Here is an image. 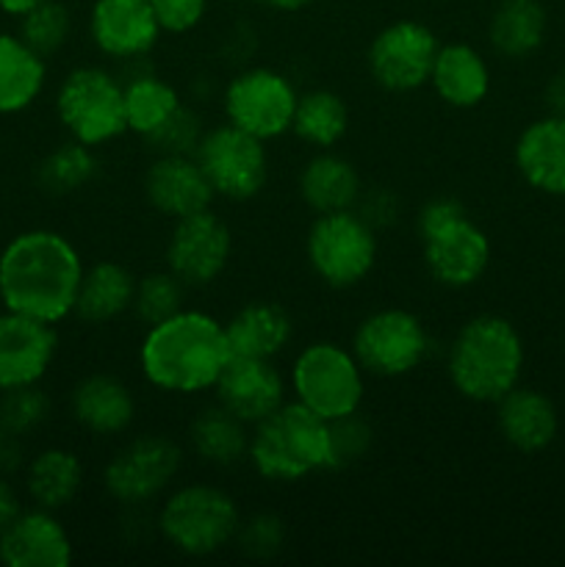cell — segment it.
<instances>
[{"instance_id":"cell-1","label":"cell","mask_w":565,"mask_h":567,"mask_svg":"<svg viewBox=\"0 0 565 567\" xmlns=\"http://www.w3.org/2000/svg\"><path fill=\"white\" fill-rule=\"evenodd\" d=\"M81 277V258L59 233H20L0 252V299L6 310L48 324L75 310Z\"/></svg>"},{"instance_id":"cell-2","label":"cell","mask_w":565,"mask_h":567,"mask_svg":"<svg viewBox=\"0 0 565 567\" xmlns=\"http://www.w3.org/2000/svg\"><path fill=\"white\" fill-rule=\"evenodd\" d=\"M230 363L225 327L197 310H177L150 327L142 343V371L155 388L197 393L216 388Z\"/></svg>"},{"instance_id":"cell-3","label":"cell","mask_w":565,"mask_h":567,"mask_svg":"<svg viewBox=\"0 0 565 567\" xmlns=\"http://www.w3.org/2000/svg\"><path fill=\"white\" fill-rule=\"evenodd\" d=\"M524 347L510 321L499 316L471 319L454 338L449 377L463 396L474 402H499L518 385Z\"/></svg>"},{"instance_id":"cell-4","label":"cell","mask_w":565,"mask_h":567,"mask_svg":"<svg viewBox=\"0 0 565 567\" xmlns=\"http://www.w3.org/2000/svg\"><path fill=\"white\" fill-rule=\"evenodd\" d=\"M249 460L266 480L294 482L330 468V421L305 404H280L255 424Z\"/></svg>"},{"instance_id":"cell-5","label":"cell","mask_w":565,"mask_h":567,"mask_svg":"<svg viewBox=\"0 0 565 567\" xmlns=\"http://www.w3.org/2000/svg\"><path fill=\"white\" fill-rule=\"evenodd\" d=\"M421 241L432 277L443 286H474L487 269L491 244L454 199H432L421 210Z\"/></svg>"},{"instance_id":"cell-6","label":"cell","mask_w":565,"mask_h":567,"mask_svg":"<svg viewBox=\"0 0 565 567\" xmlns=\"http://www.w3.org/2000/svg\"><path fill=\"white\" fill-rule=\"evenodd\" d=\"M297 402L325 421H341L358 413L363 402V374L352 352L336 343H314L294 363Z\"/></svg>"},{"instance_id":"cell-7","label":"cell","mask_w":565,"mask_h":567,"mask_svg":"<svg viewBox=\"0 0 565 567\" xmlns=\"http://www.w3.org/2000/svg\"><path fill=\"white\" fill-rule=\"evenodd\" d=\"M158 524L177 551L205 557L233 540L238 532V509L233 498L216 487L188 485L172 493Z\"/></svg>"},{"instance_id":"cell-8","label":"cell","mask_w":565,"mask_h":567,"mask_svg":"<svg viewBox=\"0 0 565 567\" xmlns=\"http://www.w3.org/2000/svg\"><path fill=\"white\" fill-rule=\"evenodd\" d=\"M59 116L72 138L86 147L105 144L127 131L125 86L97 66H83L66 75L59 89Z\"/></svg>"},{"instance_id":"cell-9","label":"cell","mask_w":565,"mask_h":567,"mask_svg":"<svg viewBox=\"0 0 565 567\" xmlns=\"http://www.w3.org/2000/svg\"><path fill=\"white\" fill-rule=\"evenodd\" d=\"M377 258L374 230L349 210L319 214L308 233V260L316 275L332 288H349L363 280Z\"/></svg>"},{"instance_id":"cell-10","label":"cell","mask_w":565,"mask_h":567,"mask_svg":"<svg viewBox=\"0 0 565 567\" xmlns=\"http://www.w3.org/2000/svg\"><path fill=\"white\" fill-rule=\"evenodd\" d=\"M294 109H297V92L288 78L275 70L242 72L233 78L225 92L227 122L260 142L291 131Z\"/></svg>"},{"instance_id":"cell-11","label":"cell","mask_w":565,"mask_h":567,"mask_svg":"<svg viewBox=\"0 0 565 567\" xmlns=\"http://www.w3.org/2000/svg\"><path fill=\"white\" fill-rule=\"evenodd\" d=\"M430 349L424 324L408 310H380L363 319L355 332V358L360 369L377 377H402L421 365Z\"/></svg>"},{"instance_id":"cell-12","label":"cell","mask_w":565,"mask_h":567,"mask_svg":"<svg viewBox=\"0 0 565 567\" xmlns=\"http://www.w3.org/2000/svg\"><path fill=\"white\" fill-rule=\"evenodd\" d=\"M197 161L208 177L214 194L227 199H249L266 183L264 142L238 131L227 122L210 131L197 144Z\"/></svg>"},{"instance_id":"cell-13","label":"cell","mask_w":565,"mask_h":567,"mask_svg":"<svg viewBox=\"0 0 565 567\" xmlns=\"http://www.w3.org/2000/svg\"><path fill=\"white\" fill-rule=\"evenodd\" d=\"M438 55V39L421 22H393L371 42L369 66L380 86L391 92H413L430 81Z\"/></svg>"},{"instance_id":"cell-14","label":"cell","mask_w":565,"mask_h":567,"mask_svg":"<svg viewBox=\"0 0 565 567\" xmlns=\"http://www.w3.org/2000/svg\"><path fill=\"white\" fill-rule=\"evenodd\" d=\"M181 468V449L158 435L127 443L105 468V487L125 504H142L158 496Z\"/></svg>"},{"instance_id":"cell-15","label":"cell","mask_w":565,"mask_h":567,"mask_svg":"<svg viewBox=\"0 0 565 567\" xmlns=\"http://www.w3.org/2000/svg\"><path fill=\"white\" fill-rule=\"evenodd\" d=\"M230 258V230L210 210L177 219L170 238L166 260L170 271L186 286H205L216 280Z\"/></svg>"},{"instance_id":"cell-16","label":"cell","mask_w":565,"mask_h":567,"mask_svg":"<svg viewBox=\"0 0 565 567\" xmlns=\"http://www.w3.org/2000/svg\"><path fill=\"white\" fill-rule=\"evenodd\" d=\"M53 354V324L14 310L0 316V391L37 385L48 374Z\"/></svg>"},{"instance_id":"cell-17","label":"cell","mask_w":565,"mask_h":567,"mask_svg":"<svg viewBox=\"0 0 565 567\" xmlns=\"http://www.w3.org/2000/svg\"><path fill=\"white\" fill-rule=\"evenodd\" d=\"M144 188H147L150 205L175 221L203 214L214 199V188H210L203 166L197 158H188L186 153L161 155L150 166Z\"/></svg>"},{"instance_id":"cell-18","label":"cell","mask_w":565,"mask_h":567,"mask_svg":"<svg viewBox=\"0 0 565 567\" xmlns=\"http://www.w3.org/2000/svg\"><path fill=\"white\" fill-rule=\"evenodd\" d=\"M158 17L150 0H97L92 9V39L105 55L136 59L158 42Z\"/></svg>"},{"instance_id":"cell-19","label":"cell","mask_w":565,"mask_h":567,"mask_svg":"<svg viewBox=\"0 0 565 567\" xmlns=\"http://www.w3.org/2000/svg\"><path fill=\"white\" fill-rule=\"evenodd\" d=\"M222 408L244 424H258L282 404V380L271 360L230 358L216 382Z\"/></svg>"},{"instance_id":"cell-20","label":"cell","mask_w":565,"mask_h":567,"mask_svg":"<svg viewBox=\"0 0 565 567\" xmlns=\"http://www.w3.org/2000/svg\"><path fill=\"white\" fill-rule=\"evenodd\" d=\"M0 559L9 567H66L72 543L50 509L20 513L0 535Z\"/></svg>"},{"instance_id":"cell-21","label":"cell","mask_w":565,"mask_h":567,"mask_svg":"<svg viewBox=\"0 0 565 567\" xmlns=\"http://www.w3.org/2000/svg\"><path fill=\"white\" fill-rule=\"evenodd\" d=\"M515 164L530 186L565 194V116L532 122L515 144Z\"/></svg>"},{"instance_id":"cell-22","label":"cell","mask_w":565,"mask_h":567,"mask_svg":"<svg viewBox=\"0 0 565 567\" xmlns=\"http://www.w3.org/2000/svg\"><path fill=\"white\" fill-rule=\"evenodd\" d=\"M496 404L499 430L518 452H541L557 435V413L543 393L513 388Z\"/></svg>"},{"instance_id":"cell-23","label":"cell","mask_w":565,"mask_h":567,"mask_svg":"<svg viewBox=\"0 0 565 567\" xmlns=\"http://www.w3.org/2000/svg\"><path fill=\"white\" fill-rule=\"evenodd\" d=\"M230 358L271 360L291 338V319L280 305L253 302L225 324Z\"/></svg>"},{"instance_id":"cell-24","label":"cell","mask_w":565,"mask_h":567,"mask_svg":"<svg viewBox=\"0 0 565 567\" xmlns=\"http://www.w3.org/2000/svg\"><path fill=\"white\" fill-rule=\"evenodd\" d=\"M430 83L454 109H474L485 100L491 75L482 55L471 44H443L438 48Z\"/></svg>"},{"instance_id":"cell-25","label":"cell","mask_w":565,"mask_h":567,"mask_svg":"<svg viewBox=\"0 0 565 567\" xmlns=\"http://www.w3.org/2000/svg\"><path fill=\"white\" fill-rule=\"evenodd\" d=\"M72 413L78 424L94 435H116L133 419V399L114 377H89L72 393Z\"/></svg>"},{"instance_id":"cell-26","label":"cell","mask_w":565,"mask_h":567,"mask_svg":"<svg viewBox=\"0 0 565 567\" xmlns=\"http://www.w3.org/2000/svg\"><path fill=\"white\" fill-rule=\"evenodd\" d=\"M44 86V59L22 37L0 33V114L25 111Z\"/></svg>"},{"instance_id":"cell-27","label":"cell","mask_w":565,"mask_h":567,"mask_svg":"<svg viewBox=\"0 0 565 567\" xmlns=\"http://www.w3.org/2000/svg\"><path fill=\"white\" fill-rule=\"evenodd\" d=\"M133 293H136V282L131 271L122 269L120 264H97L83 271L72 313H78L89 324H103L131 308Z\"/></svg>"},{"instance_id":"cell-28","label":"cell","mask_w":565,"mask_h":567,"mask_svg":"<svg viewBox=\"0 0 565 567\" xmlns=\"http://www.w3.org/2000/svg\"><path fill=\"white\" fill-rule=\"evenodd\" d=\"M299 192L316 214H336L352 208L360 194V177L349 161L325 153L302 169Z\"/></svg>"},{"instance_id":"cell-29","label":"cell","mask_w":565,"mask_h":567,"mask_svg":"<svg viewBox=\"0 0 565 567\" xmlns=\"http://www.w3.org/2000/svg\"><path fill=\"white\" fill-rule=\"evenodd\" d=\"M83 482V468L78 457L64 449H48L33 457L28 468V493L42 509L66 507L78 496Z\"/></svg>"},{"instance_id":"cell-30","label":"cell","mask_w":565,"mask_h":567,"mask_svg":"<svg viewBox=\"0 0 565 567\" xmlns=\"http://www.w3.org/2000/svg\"><path fill=\"white\" fill-rule=\"evenodd\" d=\"M181 97L166 81L155 75L136 78L125 86V122L127 131L138 136H158L177 114H181Z\"/></svg>"},{"instance_id":"cell-31","label":"cell","mask_w":565,"mask_h":567,"mask_svg":"<svg viewBox=\"0 0 565 567\" xmlns=\"http://www.w3.org/2000/svg\"><path fill=\"white\" fill-rule=\"evenodd\" d=\"M543 31L546 14L537 0H504L502 9L493 14L491 42L502 55L521 59L543 42Z\"/></svg>"},{"instance_id":"cell-32","label":"cell","mask_w":565,"mask_h":567,"mask_svg":"<svg viewBox=\"0 0 565 567\" xmlns=\"http://www.w3.org/2000/svg\"><path fill=\"white\" fill-rule=\"evenodd\" d=\"M347 127H349L347 103H343L336 92L316 89V92H308L302 94V97H297L291 131L297 133L302 142L314 144V147H332L336 142H341Z\"/></svg>"},{"instance_id":"cell-33","label":"cell","mask_w":565,"mask_h":567,"mask_svg":"<svg viewBox=\"0 0 565 567\" xmlns=\"http://www.w3.org/2000/svg\"><path fill=\"white\" fill-rule=\"evenodd\" d=\"M192 446L208 463L227 465L249 452V437L244 435V421L219 404V408L203 410L194 419Z\"/></svg>"},{"instance_id":"cell-34","label":"cell","mask_w":565,"mask_h":567,"mask_svg":"<svg viewBox=\"0 0 565 567\" xmlns=\"http://www.w3.org/2000/svg\"><path fill=\"white\" fill-rule=\"evenodd\" d=\"M92 175L94 155L92 150L81 142L61 144V147L55 150V153H50L48 158H44V164L39 166V183L53 194L75 192L83 183H89Z\"/></svg>"},{"instance_id":"cell-35","label":"cell","mask_w":565,"mask_h":567,"mask_svg":"<svg viewBox=\"0 0 565 567\" xmlns=\"http://www.w3.org/2000/svg\"><path fill=\"white\" fill-rule=\"evenodd\" d=\"M183 305V282L172 271H155L142 277L133 293V308L144 324H158V321L175 316Z\"/></svg>"},{"instance_id":"cell-36","label":"cell","mask_w":565,"mask_h":567,"mask_svg":"<svg viewBox=\"0 0 565 567\" xmlns=\"http://www.w3.org/2000/svg\"><path fill=\"white\" fill-rule=\"evenodd\" d=\"M70 37V14L61 3L44 0L37 9L22 17V39L37 50L39 55L55 53Z\"/></svg>"},{"instance_id":"cell-37","label":"cell","mask_w":565,"mask_h":567,"mask_svg":"<svg viewBox=\"0 0 565 567\" xmlns=\"http://www.w3.org/2000/svg\"><path fill=\"white\" fill-rule=\"evenodd\" d=\"M44 415H48V399L33 385L6 391L3 402H0V426L9 435H22V432L33 430L37 424H42Z\"/></svg>"},{"instance_id":"cell-38","label":"cell","mask_w":565,"mask_h":567,"mask_svg":"<svg viewBox=\"0 0 565 567\" xmlns=\"http://www.w3.org/2000/svg\"><path fill=\"white\" fill-rule=\"evenodd\" d=\"M369 449V430L355 415L330 421V468L358 460Z\"/></svg>"},{"instance_id":"cell-39","label":"cell","mask_w":565,"mask_h":567,"mask_svg":"<svg viewBox=\"0 0 565 567\" xmlns=\"http://www.w3.org/2000/svg\"><path fill=\"white\" fill-rule=\"evenodd\" d=\"M150 6L158 17L161 31L183 33L203 20L208 0H150Z\"/></svg>"},{"instance_id":"cell-40","label":"cell","mask_w":565,"mask_h":567,"mask_svg":"<svg viewBox=\"0 0 565 567\" xmlns=\"http://www.w3.org/2000/svg\"><path fill=\"white\" fill-rule=\"evenodd\" d=\"M17 515H20V502H17L14 491L0 480V535L9 529V524L17 518Z\"/></svg>"},{"instance_id":"cell-41","label":"cell","mask_w":565,"mask_h":567,"mask_svg":"<svg viewBox=\"0 0 565 567\" xmlns=\"http://www.w3.org/2000/svg\"><path fill=\"white\" fill-rule=\"evenodd\" d=\"M39 3H44V0H0V9H3L6 14L25 17L28 11H31V9H37Z\"/></svg>"},{"instance_id":"cell-42","label":"cell","mask_w":565,"mask_h":567,"mask_svg":"<svg viewBox=\"0 0 565 567\" xmlns=\"http://www.w3.org/2000/svg\"><path fill=\"white\" fill-rule=\"evenodd\" d=\"M269 3H275L277 9H286V11H294V9H302V6L314 3V0H269Z\"/></svg>"}]
</instances>
